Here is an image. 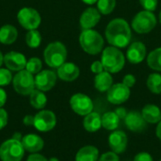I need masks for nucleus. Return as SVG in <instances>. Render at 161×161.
Instances as JSON below:
<instances>
[{
    "instance_id": "f257e3e1",
    "label": "nucleus",
    "mask_w": 161,
    "mask_h": 161,
    "mask_svg": "<svg viewBox=\"0 0 161 161\" xmlns=\"http://www.w3.org/2000/svg\"><path fill=\"white\" fill-rule=\"evenodd\" d=\"M105 34L108 42L117 48H125L129 45L132 37L129 24L122 18L110 21L107 25Z\"/></svg>"
},
{
    "instance_id": "f03ea898",
    "label": "nucleus",
    "mask_w": 161,
    "mask_h": 161,
    "mask_svg": "<svg viewBox=\"0 0 161 161\" xmlns=\"http://www.w3.org/2000/svg\"><path fill=\"white\" fill-rule=\"evenodd\" d=\"M101 62L104 66V70L110 73L116 74L122 71L125 64V58L119 48L114 46H108L102 53Z\"/></svg>"
},
{
    "instance_id": "7ed1b4c3",
    "label": "nucleus",
    "mask_w": 161,
    "mask_h": 161,
    "mask_svg": "<svg viewBox=\"0 0 161 161\" xmlns=\"http://www.w3.org/2000/svg\"><path fill=\"white\" fill-rule=\"evenodd\" d=\"M79 43L82 49L90 55H97L104 48L103 37L93 29H84L79 36Z\"/></svg>"
},
{
    "instance_id": "20e7f679",
    "label": "nucleus",
    "mask_w": 161,
    "mask_h": 161,
    "mask_svg": "<svg viewBox=\"0 0 161 161\" xmlns=\"http://www.w3.org/2000/svg\"><path fill=\"white\" fill-rule=\"evenodd\" d=\"M45 63L51 68H58L67 58V49L60 42H54L49 43L43 52Z\"/></svg>"
},
{
    "instance_id": "39448f33",
    "label": "nucleus",
    "mask_w": 161,
    "mask_h": 161,
    "mask_svg": "<svg viewBox=\"0 0 161 161\" xmlns=\"http://www.w3.org/2000/svg\"><path fill=\"white\" fill-rule=\"evenodd\" d=\"M25 154L22 142L16 139H9L0 146V158L2 161H21Z\"/></svg>"
},
{
    "instance_id": "423d86ee",
    "label": "nucleus",
    "mask_w": 161,
    "mask_h": 161,
    "mask_svg": "<svg viewBox=\"0 0 161 161\" xmlns=\"http://www.w3.org/2000/svg\"><path fill=\"white\" fill-rule=\"evenodd\" d=\"M132 28L139 34H146L157 25V18L152 11L142 10L135 15L132 20Z\"/></svg>"
},
{
    "instance_id": "0eeeda50",
    "label": "nucleus",
    "mask_w": 161,
    "mask_h": 161,
    "mask_svg": "<svg viewBox=\"0 0 161 161\" xmlns=\"http://www.w3.org/2000/svg\"><path fill=\"white\" fill-rule=\"evenodd\" d=\"M13 89L22 95H29L35 90V78L26 70L19 71L12 78Z\"/></svg>"
},
{
    "instance_id": "6e6552de",
    "label": "nucleus",
    "mask_w": 161,
    "mask_h": 161,
    "mask_svg": "<svg viewBox=\"0 0 161 161\" xmlns=\"http://www.w3.org/2000/svg\"><path fill=\"white\" fill-rule=\"evenodd\" d=\"M17 20L19 24L27 30L37 29L41 24L40 13L33 8H23L18 11Z\"/></svg>"
},
{
    "instance_id": "1a4fd4ad",
    "label": "nucleus",
    "mask_w": 161,
    "mask_h": 161,
    "mask_svg": "<svg viewBox=\"0 0 161 161\" xmlns=\"http://www.w3.org/2000/svg\"><path fill=\"white\" fill-rule=\"evenodd\" d=\"M70 106L72 109L80 116H86L93 109L92 99L84 93L74 94L70 99Z\"/></svg>"
},
{
    "instance_id": "9d476101",
    "label": "nucleus",
    "mask_w": 161,
    "mask_h": 161,
    "mask_svg": "<svg viewBox=\"0 0 161 161\" xmlns=\"http://www.w3.org/2000/svg\"><path fill=\"white\" fill-rule=\"evenodd\" d=\"M57 125V118L50 110H41L34 116V127L41 132L52 130Z\"/></svg>"
},
{
    "instance_id": "9b49d317",
    "label": "nucleus",
    "mask_w": 161,
    "mask_h": 161,
    "mask_svg": "<svg viewBox=\"0 0 161 161\" xmlns=\"http://www.w3.org/2000/svg\"><path fill=\"white\" fill-rule=\"evenodd\" d=\"M107 92L108 102L113 105H121L128 100L130 96V88L123 83H117L113 84Z\"/></svg>"
},
{
    "instance_id": "f8f14e48",
    "label": "nucleus",
    "mask_w": 161,
    "mask_h": 161,
    "mask_svg": "<svg viewBox=\"0 0 161 161\" xmlns=\"http://www.w3.org/2000/svg\"><path fill=\"white\" fill-rule=\"evenodd\" d=\"M35 78V87L42 92L50 91L57 82V75L50 70L41 71Z\"/></svg>"
},
{
    "instance_id": "ddd939ff",
    "label": "nucleus",
    "mask_w": 161,
    "mask_h": 161,
    "mask_svg": "<svg viewBox=\"0 0 161 161\" xmlns=\"http://www.w3.org/2000/svg\"><path fill=\"white\" fill-rule=\"evenodd\" d=\"M26 62L27 60L25 55L16 51H10L7 53L4 56V59H3V63L6 65L7 69L15 72L24 70L25 68Z\"/></svg>"
},
{
    "instance_id": "4468645a",
    "label": "nucleus",
    "mask_w": 161,
    "mask_h": 161,
    "mask_svg": "<svg viewBox=\"0 0 161 161\" xmlns=\"http://www.w3.org/2000/svg\"><path fill=\"white\" fill-rule=\"evenodd\" d=\"M125 124L126 127L134 133H142L147 127V122L139 111H130L125 118Z\"/></svg>"
},
{
    "instance_id": "2eb2a0df",
    "label": "nucleus",
    "mask_w": 161,
    "mask_h": 161,
    "mask_svg": "<svg viewBox=\"0 0 161 161\" xmlns=\"http://www.w3.org/2000/svg\"><path fill=\"white\" fill-rule=\"evenodd\" d=\"M128 143L127 136L125 132L120 130H114L108 136V145L112 152L116 154H122L126 150Z\"/></svg>"
},
{
    "instance_id": "dca6fc26",
    "label": "nucleus",
    "mask_w": 161,
    "mask_h": 161,
    "mask_svg": "<svg viewBox=\"0 0 161 161\" xmlns=\"http://www.w3.org/2000/svg\"><path fill=\"white\" fill-rule=\"evenodd\" d=\"M101 13L95 8H86L80 16L79 23L81 28L84 29H92L100 21Z\"/></svg>"
},
{
    "instance_id": "f3484780",
    "label": "nucleus",
    "mask_w": 161,
    "mask_h": 161,
    "mask_svg": "<svg viewBox=\"0 0 161 161\" xmlns=\"http://www.w3.org/2000/svg\"><path fill=\"white\" fill-rule=\"evenodd\" d=\"M146 57V46L141 42L131 43L126 52V58L130 63L139 64L144 60Z\"/></svg>"
},
{
    "instance_id": "a211bd4d",
    "label": "nucleus",
    "mask_w": 161,
    "mask_h": 161,
    "mask_svg": "<svg viewBox=\"0 0 161 161\" xmlns=\"http://www.w3.org/2000/svg\"><path fill=\"white\" fill-rule=\"evenodd\" d=\"M79 68L72 62H65L58 68V76L63 81H74L79 76Z\"/></svg>"
},
{
    "instance_id": "6ab92c4d",
    "label": "nucleus",
    "mask_w": 161,
    "mask_h": 161,
    "mask_svg": "<svg viewBox=\"0 0 161 161\" xmlns=\"http://www.w3.org/2000/svg\"><path fill=\"white\" fill-rule=\"evenodd\" d=\"M22 144L25 150L30 153H37L41 151L44 145L42 139L36 134H28L22 139Z\"/></svg>"
},
{
    "instance_id": "aec40b11",
    "label": "nucleus",
    "mask_w": 161,
    "mask_h": 161,
    "mask_svg": "<svg viewBox=\"0 0 161 161\" xmlns=\"http://www.w3.org/2000/svg\"><path fill=\"white\" fill-rule=\"evenodd\" d=\"M83 126L86 131L94 133L102 127V116L95 111H92L85 116L83 120Z\"/></svg>"
},
{
    "instance_id": "412c9836",
    "label": "nucleus",
    "mask_w": 161,
    "mask_h": 161,
    "mask_svg": "<svg viewBox=\"0 0 161 161\" xmlns=\"http://www.w3.org/2000/svg\"><path fill=\"white\" fill-rule=\"evenodd\" d=\"M112 85H113V78L110 73L107 71L97 74L94 77V87L100 92H108Z\"/></svg>"
},
{
    "instance_id": "4be33fe9",
    "label": "nucleus",
    "mask_w": 161,
    "mask_h": 161,
    "mask_svg": "<svg viewBox=\"0 0 161 161\" xmlns=\"http://www.w3.org/2000/svg\"><path fill=\"white\" fill-rule=\"evenodd\" d=\"M142 115L148 124H158L161 121L160 108L153 104H148L143 107Z\"/></svg>"
},
{
    "instance_id": "5701e85b",
    "label": "nucleus",
    "mask_w": 161,
    "mask_h": 161,
    "mask_svg": "<svg viewBox=\"0 0 161 161\" xmlns=\"http://www.w3.org/2000/svg\"><path fill=\"white\" fill-rule=\"evenodd\" d=\"M99 150L92 145H86L78 150L75 161H98Z\"/></svg>"
},
{
    "instance_id": "b1692460",
    "label": "nucleus",
    "mask_w": 161,
    "mask_h": 161,
    "mask_svg": "<svg viewBox=\"0 0 161 161\" xmlns=\"http://www.w3.org/2000/svg\"><path fill=\"white\" fill-rule=\"evenodd\" d=\"M18 37L16 27L11 25H5L0 28V42L3 44L13 43Z\"/></svg>"
},
{
    "instance_id": "393cba45",
    "label": "nucleus",
    "mask_w": 161,
    "mask_h": 161,
    "mask_svg": "<svg viewBox=\"0 0 161 161\" xmlns=\"http://www.w3.org/2000/svg\"><path fill=\"white\" fill-rule=\"evenodd\" d=\"M119 124L120 118L114 111H108L102 115V126L105 129L108 131H114L119 126Z\"/></svg>"
},
{
    "instance_id": "a878e982",
    "label": "nucleus",
    "mask_w": 161,
    "mask_h": 161,
    "mask_svg": "<svg viewBox=\"0 0 161 161\" xmlns=\"http://www.w3.org/2000/svg\"><path fill=\"white\" fill-rule=\"evenodd\" d=\"M29 102L33 108L37 109H42L46 106L47 98H46V95L43 93V92L37 89V90H34L29 94Z\"/></svg>"
},
{
    "instance_id": "bb28decb",
    "label": "nucleus",
    "mask_w": 161,
    "mask_h": 161,
    "mask_svg": "<svg viewBox=\"0 0 161 161\" xmlns=\"http://www.w3.org/2000/svg\"><path fill=\"white\" fill-rule=\"evenodd\" d=\"M147 64L151 69L161 72V47L149 53L147 57Z\"/></svg>"
},
{
    "instance_id": "cd10ccee",
    "label": "nucleus",
    "mask_w": 161,
    "mask_h": 161,
    "mask_svg": "<svg viewBox=\"0 0 161 161\" xmlns=\"http://www.w3.org/2000/svg\"><path fill=\"white\" fill-rule=\"evenodd\" d=\"M146 85L149 89V91L155 94H160L161 93V75L159 74H151L149 75Z\"/></svg>"
},
{
    "instance_id": "c85d7f7f",
    "label": "nucleus",
    "mask_w": 161,
    "mask_h": 161,
    "mask_svg": "<svg viewBox=\"0 0 161 161\" xmlns=\"http://www.w3.org/2000/svg\"><path fill=\"white\" fill-rule=\"evenodd\" d=\"M25 42L30 48H37L41 45L42 42V35L37 29L28 30L25 36Z\"/></svg>"
},
{
    "instance_id": "c756f323",
    "label": "nucleus",
    "mask_w": 161,
    "mask_h": 161,
    "mask_svg": "<svg viewBox=\"0 0 161 161\" xmlns=\"http://www.w3.org/2000/svg\"><path fill=\"white\" fill-rule=\"evenodd\" d=\"M116 7V0H98L97 9L101 14L108 15L111 13Z\"/></svg>"
},
{
    "instance_id": "7c9ffc66",
    "label": "nucleus",
    "mask_w": 161,
    "mask_h": 161,
    "mask_svg": "<svg viewBox=\"0 0 161 161\" xmlns=\"http://www.w3.org/2000/svg\"><path fill=\"white\" fill-rule=\"evenodd\" d=\"M42 67V60L39 58H31L27 60L25 65V70L32 75H37L41 72Z\"/></svg>"
},
{
    "instance_id": "2f4dec72",
    "label": "nucleus",
    "mask_w": 161,
    "mask_h": 161,
    "mask_svg": "<svg viewBox=\"0 0 161 161\" xmlns=\"http://www.w3.org/2000/svg\"><path fill=\"white\" fill-rule=\"evenodd\" d=\"M12 75L8 69L0 68V87L7 86L12 81Z\"/></svg>"
},
{
    "instance_id": "473e14b6",
    "label": "nucleus",
    "mask_w": 161,
    "mask_h": 161,
    "mask_svg": "<svg viewBox=\"0 0 161 161\" xmlns=\"http://www.w3.org/2000/svg\"><path fill=\"white\" fill-rule=\"evenodd\" d=\"M142 7L144 10L154 11L158 7V0H140Z\"/></svg>"
},
{
    "instance_id": "72a5a7b5",
    "label": "nucleus",
    "mask_w": 161,
    "mask_h": 161,
    "mask_svg": "<svg viewBox=\"0 0 161 161\" xmlns=\"http://www.w3.org/2000/svg\"><path fill=\"white\" fill-rule=\"evenodd\" d=\"M98 161H120V158L118 154L110 151V152H106L101 157L98 158Z\"/></svg>"
},
{
    "instance_id": "f704fd0d",
    "label": "nucleus",
    "mask_w": 161,
    "mask_h": 161,
    "mask_svg": "<svg viewBox=\"0 0 161 161\" xmlns=\"http://www.w3.org/2000/svg\"><path fill=\"white\" fill-rule=\"evenodd\" d=\"M133 161H154L152 156L147 152H142L135 156Z\"/></svg>"
},
{
    "instance_id": "c9c22d12",
    "label": "nucleus",
    "mask_w": 161,
    "mask_h": 161,
    "mask_svg": "<svg viewBox=\"0 0 161 161\" xmlns=\"http://www.w3.org/2000/svg\"><path fill=\"white\" fill-rule=\"evenodd\" d=\"M136 83V77L133 75H125V77L123 78V84H125L126 87L128 88H132Z\"/></svg>"
},
{
    "instance_id": "e433bc0d",
    "label": "nucleus",
    "mask_w": 161,
    "mask_h": 161,
    "mask_svg": "<svg viewBox=\"0 0 161 161\" xmlns=\"http://www.w3.org/2000/svg\"><path fill=\"white\" fill-rule=\"evenodd\" d=\"M91 71L94 74H100L102 72H104V66L102 64L101 61H94L92 65H91Z\"/></svg>"
},
{
    "instance_id": "4c0bfd02",
    "label": "nucleus",
    "mask_w": 161,
    "mask_h": 161,
    "mask_svg": "<svg viewBox=\"0 0 161 161\" xmlns=\"http://www.w3.org/2000/svg\"><path fill=\"white\" fill-rule=\"evenodd\" d=\"M8 124V113L7 111L0 108V130L4 128Z\"/></svg>"
},
{
    "instance_id": "58836bf2",
    "label": "nucleus",
    "mask_w": 161,
    "mask_h": 161,
    "mask_svg": "<svg viewBox=\"0 0 161 161\" xmlns=\"http://www.w3.org/2000/svg\"><path fill=\"white\" fill-rule=\"evenodd\" d=\"M26 161H48V159L40 154H32L27 158Z\"/></svg>"
},
{
    "instance_id": "ea45409f",
    "label": "nucleus",
    "mask_w": 161,
    "mask_h": 161,
    "mask_svg": "<svg viewBox=\"0 0 161 161\" xmlns=\"http://www.w3.org/2000/svg\"><path fill=\"white\" fill-rule=\"evenodd\" d=\"M114 112L117 114V116L120 118V120H125V118L126 117V115L128 113L125 108H117Z\"/></svg>"
},
{
    "instance_id": "a19ab883",
    "label": "nucleus",
    "mask_w": 161,
    "mask_h": 161,
    "mask_svg": "<svg viewBox=\"0 0 161 161\" xmlns=\"http://www.w3.org/2000/svg\"><path fill=\"white\" fill-rule=\"evenodd\" d=\"M6 101H7V93L2 88H0V108H2L6 104Z\"/></svg>"
},
{
    "instance_id": "79ce46f5",
    "label": "nucleus",
    "mask_w": 161,
    "mask_h": 161,
    "mask_svg": "<svg viewBox=\"0 0 161 161\" xmlns=\"http://www.w3.org/2000/svg\"><path fill=\"white\" fill-rule=\"evenodd\" d=\"M24 124L25 125H34V116L27 115L24 119Z\"/></svg>"
},
{
    "instance_id": "37998d69",
    "label": "nucleus",
    "mask_w": 161,
    "mask_h": 161,
    "mask_svg": "<svg viewBox=\"0 0 161 161\" xmlns=\"http://www.w3.org/2000/svg\"><path fill=\"white\" fill-rule=\"evenodd\" d=\"M156 133H157V136L158 138L161 141V121L157 125V129H156Z\"/></svg>"
},
{
    "instance_id": "c03bdc74",
    "label": "nucleus",
    "mask_w": 161,
    "mask_h": 161,
    "mask_svg": "<svg viewBox=\"0 0 161 161\" xmlns=\"http://www.w3.org/2000/svg\"><path fill=\"white\" fill-rule=\"evenodd\" d=\"M83 3H85V4H88V5H92V4H94V3H96L98 0H81Z\"/></svg>"
},
{
    "instance_id": "a18cd8bd",
    "label": "nucleus",
    "mask_w": 161,
    "mask_h": 161,
    "mask_svg": "<svg viewBox=\"0 0 161 161\" xmlns=\"http://www.w3.org/2000/svg\"><path fill=\"white\" fill-rule=\"evenodd\" d=\"M3 59H4V56L2 55V53H1V51H0V67H1V65L3 64Z\"/></svg>"
},
{
    "instance_id": "49530a36",
    "label": "nucleus",
    "mask_w": 161,
    "mask_h": 161,
    "mask_svg": "<svg viewBox=\"0 0 161 161\" xmlns=\"http://www.w3.org/2000/svg\"><path fill=\"white\" fill-rule=\"evenodd\" d=\"M48 161H59L58 158H51L50 159H48Z\"/></svg>"
},
{
    "instance_id": "de8ad7c7",
    "label": "nucleus",
    "mask_w": 161,
    "mask_h": 161,
    "mask_svg": "<svg viewBox=\"0 0 161 161\" xmlns=\"http://www.w3.org/2000/svg\"><path fill=\"white\" fill-rule=\"evenodd\" d=\"M159 22L161 23V10H160V12H159Z\"/></svg>"
},
{
    "instance_id": "09e8293b",
    "label": "nucleus",
    "mask_w": 161,
    "mask_h": 161,
    "mask_svg": "<svg viewBox=\"0 0 161 161\" xmlns=\"http://www.w3.org/2000/svg\"><path fill=\"white\" fill-rule=\"evenodd\" d=\"M160 161H161V159H160Z\"/></svg>"
}]
</instances>
